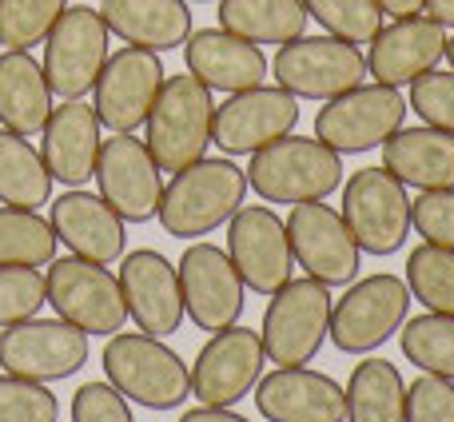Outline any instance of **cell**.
<instances>
[{"label":"cell","instance_id":"obj_1","mask_svg":"<svg viewBox=\"0 0 454 422\" xmlns=\"http://www.w3.org/2000/svg\"><path fill=\"white\" fill-rule=\"evenodd\" d=\"M247 196V172L231 160H196L192 168L172 176V184L160 196V223L176 239H196L215 227H223Z\"/></svg>","mask_w":454,"mask_h":422},{"label":"cell","instance_id":"obj_2","mask_svg":"<svg viewBox=\"0 0 454 422\" xmlns=\"http://www.w3.org/2000/svg\"><path fill=\"white\" fill-rule=\"evenodd\" d=\"M148 152L160 164V172H184L196 160L207 156L215 124V100L212 88L196 76H172L164 80L156 104L148 112Z\"/></svg>","mask_w":454,"mask_h":422},{"label":"cell","instance_id":"obj_3","mask_svg":"<svg viewBox=\"0 0 454 422\" xmlns=\"http://www.w3.org/2000/svg\"><path fill=\"white\" fill-rule=\"evenodd\" d=\"M343 184V156L323 140L283 136L267 148L251 152L247 188H255L271 204H311L327 199Z\"/></svg>","mask_w":454,"mask_h":422},{"label":"cell","instance_id":"obj_4","mask_svg":"<svg viewBox=\"0 0 454 422\" xmlns=\"http://www.w3.org/2000/svg\"><path fill=\"white\" fill-rule=\"evenodd\" d=\"M104 375L124 399L148 410H176L192 395V371L156 335H112L104 347Z\"/></svg>","mask_w":454,"mask_h":422},{"label":"cell","instance_id":"obj_5","mask_svg":"<svg viewBox=\"0 0 454 422\" xmlns=\"http://www.w3.org/2000/svg\"><path fill=\"white\" fill-rule=\"evenodd\" d=\"M331 287L319 279H287L271 291V303L263 311V355L279 367H303L319 355L323 339L331 331Z\"/></svg>","mask_w":454,"mask_h":422},{"label":"cell","instance_id":"obj_6","mask_svg":"<svg viewBox=\"0 0 454 422\" xmlns=\"http://www.w3.org/2000/svg\"><path fill=\"white\" fill-rule=\"evenodd\" d=\"M411 104L391 84H359L343 96H331L315 116V140L335 148L339 156H355L367 148H383L403 128Z\"/></svg>","mask_w":454,"mask_h":422},{"label":"cell","instance_id":"obj_7","mask_svg":"<svg viewBox=\"0 0 454 422\" xmlns=\"http://www.w3.org/2000/svg\"><path fill=\"white\" fill-rule=\"evenodd\" d=\"M44 44V80L48 92L60 100H84L96 88L104 64H108V24H104L100 8H64L60 20L52 24Z\"/></svg>","mask_w":454,"mask_h":422},{"label":"cell","instance_id":"obj_8","mask_svg":"<svg viewBox=\"0 0 454 422\" xmlns=\"http://www.w3.org/2000/svg\"><path fill=\"white\" fill-rule=\"evenodd\" d=\"M48 303L64 323L80 327L84 335H116L128 323V303L120 279L104 263L88 259H52L48 263Z\"/></svg>","mask_w":454,"mask_h":422},{"label":"cell","instance_id":"obj_9","mask_svg":"<svg viewBox=\"0 0 454 422\" xmlns=\"http://www.w3.org/2000/svg\"><path fill=\"white\" fill-rule=\"evenodd\" d=\"M271 72L295 100H331L367 80V56L339 36H299L279 44Z\"/></svg>","mask_w":454,"mask_h":422},{"label":"cell","instance_id":"obj_10","mask_svg":"<svg viewBox=\"0 0 454 422\" xmlns=\"http://www.w3.org/2000/svg\"><path fill=\"white\" fill-rule=\"evenodd\" d=\"M343 223L351 227L359 251L395 255L411 235V196L387 168H363L343 188Z\"/></svg>","mask_w":454,"mask_h":422},{"label":"cell","instance_id":"obj_11","mask_svg":"<svg viewBox=\"0 0 454 422\" xmlns=\"http://www.w3.org/2000/svg\"><path fill=\"white\" fill-rule=\"evenodd\" d=\"M411 311V287L399 275H367L351 283L347 295L331 307V331L335 351L343 355H367L383 347L395 331L407 323Z\"/></svg>","mask_w":454,"mask_h":422},{"label":"cell","instance_id":"obj_12","mask_svg":"<svg viewBox=\"0 0 454 422\" xmlns=\"http://www.w3.org/2000/svg\"><path fill=\"white\" fill-rule=\"evenodd\" d=\"M287 239H291V255L303 267L311 279L327 283V287H343L355 283L363 263V251L355 243L351 227L343 223L331 204L311 199V204H291L287 215Z\"/></svg>","mask_w":454,"mask_h":422},{"label":"cell","instance_id":"obj_13","mask_svg":"<svg viewBox=\"0 0 454 422\" xmlns=\"http://www.w3.org/2000/svg\"><path fill=\"white\" fill-rule=\"evenodd\" d=\"M88 363V335L64 319H24L0 335V367L4 375L56 383L76 375Z\"/></svg>","mask_w":454,"mask_h":422},{"label":"cell","instance_id":"obj_14","mask_svg":"<svg viewBox=\"0 0 454 422\" xmlns=\"http://www.w3.org/2000/svg\"><path fill=\"white\" fill-rule=\"evenodd\" d=\"M96 184H100L104 204L116 211L124 223H148L160 211L164 196V172L152 160L148 144L136 140L132 132H116L100 144L96 160Z\"/></svg>","mask_w":454,"mask_h":422},{"label":"cell","instance_id":"obj_15","mask_svg":"<svg viewBox=\"0 0 454 422\" xmlns=\"http://www.w3.org/2000/svg\"><path fill=\"white\" fill-rule=\"evenodd\" d=\"M160 88H164V64L148 48H120L108 56L100 80H96V120L108 132H136L148 120L152 104H156Z\"/></svg>","mask_w":454,"mask_h":422},{"label":"cell","instance_id":"obj_16","mask_svg":"<svg viewBox=\"0 0 454 422\" xmlns=\"http://www.w3.org/2000/svg\"><path fill=\"white\" fill-rule=\"evenodd\" d=\"M227 255H231L243 287L259 291V295L279 291L291 279V267H295L287 223L271 207L259 204L239 207L227 219Z\"/></svg>","mask_w":454,"mask_h":422},{"label":"cell","instance_id":"obj_17","mask_svg":"<svg viewBox=\"0 0 454 422\" xmlns=\"http://www.w3.org/2000/svg\"><path fill=\"white\" fill-rule=\"evenodd\" d=\"M180 291H184V311L192 315L200 331H223L235 327L243 315V279L235 271L231 255L212 243H192L180 255Z\"/></svg>","mask_w":454,"mask_h":422},{"label":"cell","instance_id":"obj_18","mask_svg":"<svg viewBox=\"0 0 454 422\" xmlns=\"http://www.w3.org/2000/svg\"><path fill=\"white\" fill-rule=\"evenodd\" d=\"M299 124V100L283 88H247L227 104H215L212 144L227 156H251L267 144L291 136Z\"/></svg>","mask_w":454,"mask_h":422},{"label":"cell","instance_id":"obj_19","mask_svg":"<svg viewBox=\"0 0 454 422\" xmlns=\"http://www.w3.org/2000/svg\"><path fill=\"white\" fill-rule=\"evenodd\" d=\"M263 339L247 327H223L204 343L192 367V395L200 407H235L263 375Z\"/></svg>","mask_w":454,"mask_h":422},{"label":"cell","instance_id":"obj_20","mask_svg":"<svg viewBox=\"0 0 454 422\" xmlns=\"http://www.w3.org/2000/svg\"><path fill=\"white\" fill-rule=\"evenodd\" d=\"M120 291H124L128 315L136 319V327L144 335H172L184 323V291H180V275L168 263L160 251L140 247L132 255H124L120 263Z\"/></svg>","mask_w":454,"mask_h":422},{"label":"cell","instance_id":"obj_21","mask_svg":"<svg viewBox=\"0 0 454 422\" xmlns=\"http://www.w3.org/2000/svg\"><path fill=\"white\" fill-rule=\"evenodd\" d=\"M255 407L267 422H343L347 391L331 375L311 367H279L259 375Z\"/></svg>","mask_w":454,"mask_h":422},{"label":"cell","instance_id":"obj_22","mask_svg":"<svg viewBox=\"0 0 454 422\" xmlns=\"http://www.w3.org/2000/svg\"><path fill=\"white\" fill-rule=\"evenodd\" d=\"M442 56H447L442 24H434L431 16H407V20H395L391 28H379L367 52V72L379 84L399 88L434 72Z\"/></svg>","mask_w":454,"mask_h":422},{"label":"cell","instance_id":"obj_23","mask_svg":"<svg viewBox=\"0 0 454 422\" xmlns=\"http://www.w3.org/2000/svg\"><path fill=\"white\" fill-rule=\"evenodd\" d=\"M52 231L72 255L88 259V263H116L124 255V219L116 215L104 196H92V191H64L60 199H52Z\"/></svg>","mask_w":454,"mask_h":422},{"label":"cell","instance_id":"obj_24","mask_svg":"<svg viewBox=\"0 0 454 422\" xmlns=\"http://www.w3.org/2000/svg\"><path fill=\"white\" fill-rule=\"evenodd\" d=\"M184 60L196 80H204L212 92H247L267 76V56L259 44L235 36L227 28H200L184 40Z\"/></svg>","mask_w":454,"mask_h":422},{"label":"cell","instance_id":"obj_25","mask_svg":"<svg viewBox=\"0 0 454 422\" xmlns=\"http://www.w3.org/2000/svg\"><path fill=\"white\" fill-rule=\"evenodd\" d=\"M44 156L52 180L68 184V188H84L96 176V160H100V120L84 100H64L60 108H52L44 124Z\"/></svg>","mask_w":454,"mask_h":422},{"label":"cell","instance_id":"obj_26","mask_svg":"<svg viewBox=\"0 0 454 422\" xmlns=\"http://www.w3.org/2000/svg\"><path fill=\"white\" fill-rule=\"evenodd\" d=\"M383 168L419 191L454 188V132L442 128H399L383 144Z\"/></svg>","mask_w":454,"mask_h":422},{"label":"cell","instance_id":"obj_27","mask_svg":"<svg viewBox=\"0 0 454 422\" xmlns=\"http://www.w3.org/2000/svg\"><path fill=\"white\" fill-rule=\"evenodd\" d=\"M100 16L112 36L148 52H168L192 36L188 0H104Z\"/></svg>","mask_w":454,"mask_h":422},{"label":"cell","instance_id":"obj_28","mask_svg":"<svg viewBox=\"0 0 454 422\" xmlns=\"http://www.w3.org/2000/svg\"><path fill=\"white\" fill-rule=\"evenodd\" d=\"M52 116V92H48L44 68L28 52L4 48L0 52V124L16 136H40Z\"/></svg>","mask_w":454,"mask_h":422},{"label":"cell","instance_id":"obj_29","mask_svg":"<svg viewBox=\"0 0 454 422\" xmlns=\"http://www.w3.org/2000/svg\"><path fill=\"white\" fill-rule=\"evenodd\" d=\"M303 0H220V28L251 44H291L307 32Z\"/></svg>","mask_w":454,"mask_h":422},{"label":"cell","instance_id":"obj_30","mask_svg":"<svg viewBox=\"0 0 454 422\" xmlns=\"http://www.w3.org/2000/svg\"><path fill=\"white\" fill-rule=\"evenodd\" d=\"M347 418L351 422H407V383L387 359H367L351 371Z\"/></svg>","mask_w":454,"mask_h":422},{"label":"cell","instance_id":"obj_31","mask_svg":"<svg viewBox=\"0 0 454 422\" xmlns=\"http://www.w3.org/2000/svg\"><path fill=\"white\" fill-rule=\"evenodd\" d=\"M52 196V172L44 156L24 136L0 128V204L4 207H44Z\"/></svg>","mask_w":454,"mask_h":422},{"label":"cell","instance_id":"obj_32","mask_svg":"<svg viewBox=\"0 0 454 422\" xmlns=\"http://www.w3.org/2000/svg\"><path fill=\"white\" fill-rule=\"evenodd\" d=\"M56 231L32 207H0V267H44L56 259Z\"/></svg>","mask_w":454,"mask_h":422},{"label":"cell","instance_id":"obj_33","mask_svg":"<svg viewBox=\"0 0 454 422\" xmlns=\"http://www.w3.org/2000/svg\"><path fill=\"white\" fill-rule=\"evenodd\" d=\"M403 359L415 363L423 375H439L454 383V315H419L399 331Z\"/></svg>","mask_w":454,"mask_h":422},{"label":"cell","instance_id":"obj_34","mask_svg":"<svg viewBox=\"0 0 454 422\" xmlns=\"http://www.w3.org/2000/svg\"><path fill=\"white\" fill-rule=\"evenodd\" d=\"M407 287L411 299L434 315H454V251L423 243L407 255Z\"/></svg>","mask_w":454,"mask_h":422},{"label":"cell","instance_id":"obj_35","mask_svg":"<svg viewBox=\"0 0 454 422\" xmlns=\"http://www.w3.org/2000/svg\"><path fill=\"white\" fill-rule=\"evenodd\" d=\"M64 8L68 0H0V44L16 48V52L44 44Z\"/></svg>","mask_w":454,"mask_h":422},{"label":"cell","instance_id":"obj_36","mask_svg":"<svg viewBox=\"0 0 454 422\" xmlns=\"http://www.w3.org/2000/svg\"><path fill=\"white\" fill-rule=\"evenodd\" d=\"M307 16L319 20L331 36L347 44H371L383 28V12L375 0H303Z\"/></svg>","mask_w":454,"mask_h":422},{"label":"cell","instance_id":"obj_37","mask_svg":"<svg viewBox=\"0 0 454 422\" xmlns=\"http://www.w3.org/2000/svg\"><path fill=\"white\" fill-rule=\"evenodd\" d=\"M48 303V283L40 267H0V331L36 319Z\"/></svg>","mask_w":454,"mask_h":422},{"label":"cell","instance_id":"obj_38","mask_svg":"<svg viewBox=\"0 0 454 422\" xmlns=\"http://www.w3.org/2000/svg\"><path fill=\"white\" fill-rule=\"evenodd\" d=\"M60 402L48 383L0 375V422H56Z\"/></svg>","mask_w":454,"mask_h":422},{"label":"cell","instance_id":"obj_39","mask_svg":"<svg viewBox=\"0 0 454 422\" xmlns=\"http://www.w3.org/2000/svg\"><path fill=\"white\" fill-rule=\"evenodd\" d=\"M411 112H419V120L442 132H454V72H427L411 84L407 96Z\"/></svg>","mask_w":454,"mask_h":422},{"label":"cell","instance_id":"obj_40","mask_svg":"<svg viewBox=\"0 0 454 422\" xmlns=\"http://www.w3.org/2000/svg\"><path fill=\"white\" fill-rule=\"evenodd\" d=\"M411 227L423 235V243L454 251V188L423 191L419 199H411Z\"/></svg>","mask_w":454,"mask_h":422},{"label":"cell","instance_id":"obj_41","mask_svg":"<svg viewBox=\"0 0 454 422\" xmlns=\"http://www.w3.org/2000/svg\"><path fill=\"white\" fill-rule=\"evenodd\" d=\"M407 422H454V383L423 375L407 387Z\"/></svg>","mask_w":454,"mask_h":422},{"label":"cell","instance_id":"obj_42","mask_svg":"<svg viewBox=\"0 0 454 422\" xmlns=\"http://www.w3.org/2000/svg\"><path fill=\"white\" fill-rule=\"evenodd\" d=\"M72 422H136L128 399L112 383H84L72 395Z\"/></svg>","mask_w":454,"mask_h":422},{"label":"cell","instance_id":"obj_43","mask_svg":"<svg viewBox=\"0 0 454 422\" xmlns=\"http://www.w3.org/2000/svg\"><path fill=\"white\" fill-rule=\"evenodd\" d=\"M379 12L383 16H395V20H407V16H423L427 0H375Z\"/></svg>","mask_w":454,"mask_h":422},{"label":"cell","instance_id":"obj_44","mask_svg":"<svg viewBox=\"0 0 454 422\" xmlns=\"http://www.w3.org/2000/svg\"><path fill=\"white\" fill-rule=\"evenodd\" d=\"M180 422H247V418L231 415L227 407H196V410H188Z\"/></svg>","mask_w":454,"mask_h":422},{"label":"cell","instance_id":"obj_45","mask_svg":"<svg viewBox=\"0 0 454 422\" xmlns=\"http://www.w3.org/2000/svg\"><path fill=\"white\" fill-rule=\"evenodd\" d=\"M423 12L431 16L434 24H442V28H454V0H427Z\"/></svg>","mask_w":454,"mask_h":422},{"label":"cell","instance_id":"obj_46","mask_svg":"<svg viewBox=\"0 0 454 422\" xmlns=\"http://www.w3.org/2000/svg\"><path fill=\"white\" fill-rule=\"evenodd\" d=\"M447 60L454 64V40H447Z\"/></svg>","mask_w":454,"mask_h":422}]
</instances>
